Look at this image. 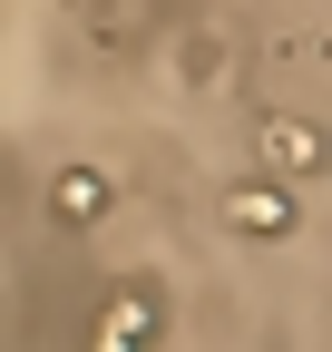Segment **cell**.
Here are the masks:
<instances>
[{
    "instance_id": "6da1fadb",
    "label": "cell",
    "mask_w": 332,
    "mask_h": 352,
    "mask_svg": "<svg viewBox=\"0 0 332 352\" xmlns=\"http://www.w3.org/2000/svg\"><path fill=\"white\" fill-rule=\"evenodd\" d=\"M294 176H254V186H235L225 196V226L235 235H254V245H283V235H294Z\"/></svg>"
},
{
    "instance_id": "7a4b0ae2",
    "label": "cell",
    "mask_w": 332,
    "mask_h": 352,
    "mask_svg": "<svg viewBox=\"0 0 332 352\" xmlns=\"http://www.w3.org/2000/svg\"><path fill=\"white\" fill-rule=\"evenodd\" d=\"M254 147H264V166H274V176H294V186H303V176H322V127L283 118V108H264V118H254Z\"/></svg>"
},
{
    "instance_id": "3957f363",
    "label": "cell",
    "mask_w": 332,
    "mask_h": 352,
    "mask_svg": "<svg viewBox=\"0 0 332 352\" xmlns=\"http://www.w3.org/2000/svg\"><path fill=\"white\" fill-rule=\"evenodd\" d=\"M108 196H117V186H108L98 166H69L59 186H49V215H59V226H98V215H108Z\"/></svg>"
},
{
    "instance_id": "277c9868",
    "label": "cell",
    "mask_w": 332,
    "mask_h": 352,
    "mask_svg": "<svg viewBox=\"0 0 332 352\" xmlns=\"http://www.w3.org/2000/svg\"><path fill=\"white\" fill-rule=\"evenodd\" d=\"M88 342H98V352H137V342H156V303H147V294H117L108 314H98Z\"/></svg>"
}]
</instances>
